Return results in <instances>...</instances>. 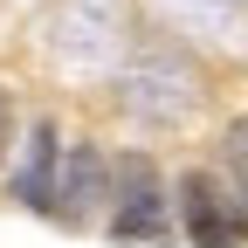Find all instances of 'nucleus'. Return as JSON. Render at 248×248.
<instances>
[{"label": "nucleus", "mask_w": 248, "mask_h": 248, "mask_svg": "<svg viewBox=\"0 0 248 248\" xmlns=\"http://www.w3.org/2000/svg\"><path fill=\"white\" fill-rule=\"evenodd\" d=\"M110 234L117 241H166L172 234V200H166L159 166L145 152H124L110 166Z\"/></svg>", "instance_id": "nucleus-1"}, {"label": "nucleus", "mask_w": 248, "mask_h": 248, "mask_svg": "<svg viewBox=\"0 0 248 248\" xmlns=\"http://www.w3.org/2000/svg\"><path fill=\"white\" fill-rule=\"evenodd\" d=\"M0 138H7V90H0Z\"/></svg>", "instance_id": "nucleus-9"}, {"label": "nucleus", "mask_w": 248, "mask_h": 248, "mask_svg": "<svg viewBox=\"0 0 248 248\" xmlns=\"http://www.w3.org/2000/svg\"><path fill=\"white\" fill-rule=\"evenodd\" d=\"M117 48V21L104 0H62L55 14V55L69 62V69H97V62H110Z\"/></svg>", "instance_id": "nucleus-4"}, {"label": "nucleus", "mask_w": 248, "mask_h": 248, "mask_svg": "<svg viewBox=\"0 0 248 248\" xmlns=\"http://www.w3.org/2000/svg\"><path fill=\"white\" fill-rule=\"evenodd\" d=\"M117 104L131 117H145V124H172V117L193 110V69L152 48V55H138L131 69L117 76Z\"/></svg>", "instance_id": "nucleus-2"}, {"label": "nucleus", "mask_w": 248, "mask_h": 248, "mask_svg": "<svg viewBox=\"0 0 248 248\" xmlns=\"http://www.w3.org/2000/svg\"><path fill=\"white\" fill-rule=\"evenodd\" d=\"M166 14L186 28H207V35H234V7L228 0H166Z\"/></svg>", "instance_id": "nucleus-7"}, {"label": "nucleus", "mask_w": 248, "mask_h": 248, "mask_svg": "<svg viewBox=\"0 0 248 248\" xmlns=\"http://www.w3.org/2000/svg\"><path fill=\"white\" fill-rule=\"evenodd\" d=\"M179 228L193 248H234L248 234V200H228V186L214 172H186L179 179Z\"/></svg>", "instance_id": "nucleus-3"}, {"label": "nucleus", "mask_w": 248, "mask_h": 248, "mask_svg": "<svg viewBox=\"0 0 248 248\" xmlns=\"http://www.w3.org/2000/svg\"><path fill=\"white\" fill-rule=\"evenodd\" d=\"M221 166H228L234 200H248V117H234L228 131H221Z\"/></svg>", "instance_id": "nucleus-8"}, {"label": "nucleus", "mask_w": 248, "mask_h": 248, "mask_svg": "<svg viewBox=\"0 0 248 248\" xmlns=\"http://www.w3.org/2000/svg\"><path fill=\"white\" fill-rule=\"evenodd\" d=\"M110 200V166L97 145H69V159H62V179H55V214L69 228L97 221V207Z\"/></svg>", "instance_id": "nucleus-5"}, {"label": "nucleus", "mask_w": 248, "mask_h": 248, "mask_svg": "<svg viewBox=\"0 0 248 248\" xmlns=\"http://www.w3.org/2000/svg\"><path fill=\"white\" fill-rule=\"evenodd\" d=\"M55 179H62V145H55V124H35V131H28V159H21V172H14V193H21L28 207L55 214Z\"/></svg>", "instance_id": "nucleus-6"}]
</instances>
